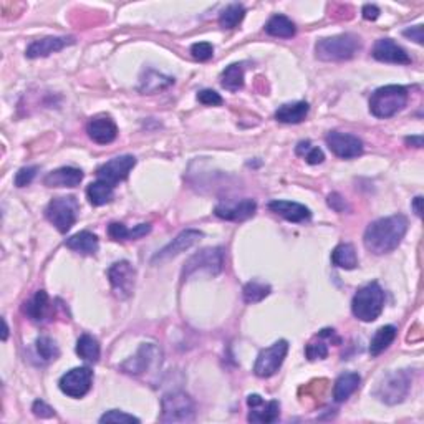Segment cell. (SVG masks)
<instances>
[{"label": "cell", "instance_id": "1", "mask_svg": "<svg viewBox=\"0 0 424 424\" xmlns=\"http://www.w3.org/2000/svg\"><path fill=\"white\" fill-rule=\"evenodd\" d=\"M406 231H408V219L403 214L389 215L371 222L366 227L365 237V247L376 255H383L393 252L401 240L405 239Z\"/></svg>", "mask_w": 424, "mask_h": 424}, {"label": "cell", "instance_id": "2", "mask_svg": "<svg viewBox=\"0 0 424 424\" xmlns=\"http://www.w3.org/2000/svg\"><path fill=\"white\" fill-rule=\"evenodd\" d=\"M408 103V90L401 85L378 88L370 98V111L376 118H391Z\"/></svg>", "mask_w": 424, "mask_h": 424}, {"label": "cell", "instance_id": "3", "mask_svg": "<svg viewBox=\"0 0 424 424\" xmlns=\"http://www.w3.org/2000/svg\"><path fill=\"white\" fill-rule=\"evenodd\" d=\"M384 307V292L376 282L365 285L354 293L352 300L353 315L361 322H375Z\"/></svg>", "mask_w": 424, "mask_h": 424}, {"label": "cell", "instance_id": "4", "mask_svg": "<svg viewBox=\"0 0 424 424\" xmlns=\"http://www.w3.org/2000/svg\"><path fill=\"white\" fill-rule=\"evenodd\" d=\"M360 37L353 35V33H341V35L318 40L315 45V54H317V58L323 62H336V60L352 58L360 50Z\"/></svg>", "mask_w": 424, "mask_h": 424}, {"label": "cell", "instance_id": "5", "mask_svg": "<svg viewBox=\"0 0 424 424\" xmlns=\"http://www.w3.org/2000/svg\"><path fill=\"white\" fill-rule=\"evenodd\" d=\"M161 423H193L196 419V406L193 398L184 391H172L161 400Z\"/></svg>", "mask_w": 424, "mask_h": 424}, {"label": "cell", "instance_id": "6", "mask_svg": "<svg viewBox=\"0 0 424 424\" xmlns=\"http://www.w3.org/2000/svg\"><path fill=\"white\" fill-rule=\"evenodd\" d=\"M411 388V376L408 371H393L384 376L378 386L373 391V395L378 398L382 403L398 405L408 396Z\"/></svg>", "mask_w": 424, "mask_h": 424}, {"label": "cell", "instance_id": "7", "mask_svg": "<svg viewBox=\"0 0 424 424\" xmlns=\"http://www.w3.org/2000/svg\"><path fill=\"white\" fill-rule=\"evenodd\" d=\"M224 266V252L220 247H209L199 250L184 263L183 279H189L197 272H206L209 275H219Z\"/></svg>", "mask_w": 424, "mask_h": 424}, {"label": "cell", "instance_id": "8", "mask_svg": "<svg viewBox=\"0 0 424 424\" xmlns=\"http://www.w3.org/2000/svg\"><path fill=\"white\" fill-rule=\"evenodd\" d=\"M78 214V202L73 196L57 197L49 202L45 209L47 219L58 229L60 232H68L75 226Z\"/></svg>", "mask_w": 424, "mask_h": 424}, {"label": "cell", "instance_id": "9", "mask_svg": "<svg viewBox=\"0 0 424 424\" xmlns=\"http://www.w3.org/2000/svg\"><path fill=\"white\" fill-rule=\"evenodd\" d=\"M287 352L288 343L285 340L275 341L272 347L262 350L254 365L255 376H259V378H270V376H274L280 370V366H282Z\"/></svg>", "mask_w": 424, "mask_h": 424}, {"label": "cell", "instance_id": "10", "mask_svg": "<svg viewBox=\"0 0 424 424\" xmlns=\"http://www.w3.org/2000/svg\"><path fill=\"white\" fill-rule=\"evenodd\" d=\"M108 279H110V284L113 287L116 297L121 298V300L131 297L133 288H135L136 270L128 261L115 262L108 269Z\"/></svg>", "mask_w": 424, "mask_h": 424}, {"label": "cell", "instance_id": "11", "mask_svg": "<svg viewBox=\"0 0 424 424\" xmlns=\"http://www.w3.org/2000/svg\"><path fill=\"white\" fill-rule=\"evenodd\" d=\"M93 382V371L88 366L73 368L60 378L58 386L63 395L70 398H83L90 391Z\"/></svg>", "mask_w": 424, "mask_h": 424}, {"label": "cell", "instance_id": "12", "mask_svg": "<svg viewBox=\"0 0 424 424\" xmlns=\"http://www.w3.org/2000/svg\"><path fill=\"white\" fill-rule=\"evenodd\" d=\"M327 146L335 156L341 159L358 158L363 153V142L358 136L348 133L332 131L327 135Z\"/></svg>", "mask_w": 424, "mask_h": 424}, {"label": "cell", "instance_id": "13", "mask_svg": "<svg viewBox=\"0 0 424 424\" xmlns=\"http://www.w3.org/2000/svg\"><path fill=\"white\" fill-rule=\"evenodd\" d=\"M249 406V423L259 424H270L275 423L280 416V403L272 400L266 401L261 395H249L247 398Z\"/></svg>", "mask_w": 424, "mask_h": 424}, {"label": "cell", "instance_id": "14", "mask_svg": "<svg viewBox=\"0 0 424 424\" xmlns=\"http://www.w3.org/2000/svg\"><path fill=\"white\" fill-rule=\"evenodd\" d=\"M156 361H161V350L154 343H142L135 357L124 361L120 368L128 375H142Z\"/></svg>", "mask_w": 424, "mask_h": 424}, {"label": "cell", "instance_id": "15", "mask_svg": "<svg viewBox=\"0 0 424 424\" xmlns=\"http://www.w3.org/2000/svg\"><path fill=\"white\" fill-rule=\"evenodd\" d=\"M136 166V159L133 156H118L113 158L111 161H108L99 168L97 176L99 181H105V183L115 186L120 181H124L129 176L133 168Z\"/></svg>", "mask_w": 424, "mask_h": 424}, {"label": "cell", "instance_id": "16", "mask_svg": "<svg viewBox=\"0 0 424 424\" xmlns=\"http://www.w3.org/2000/svg\"><path fill=\"white\" fill-rule=\"evenodd\" d=\"M201 239H202L201 231H196V229H186V231L181 232L176 239H172V242H170L166 247L161 249L154 255L153 262L156 263V262L170 261V259L176 257V255L184 252V250L191 249L193 245H196Z\"/></svg>", "mask_w": 424, "mask_h": 424}, {"label": "cell", "instance_id": "17", "mask_svg": "<svg viewBox=\"0 0 424 424\" xmlns=\"http://www.w3.org/2000/svg\"><path fill=\"white\" fill-rule=\"evenodd\" d=\"M373 57L378 62L386 63H398V65H409L411 57L406 54L405 49H401L398 43L391 38H380L373 47Z\"/></svg>", "mask_w": 424, "mask_h": 424}, {"label": "cell", "instance_id": "18", "mask_svg": "<svg viewBox=\"0 0 424 424\" xmlns=\"http://www.w3.org/2000/svg\"><path fill=\"white\" fill-rule=\"evenodd\" d=\"M86 133L98 145H110L118 136V127L108 116H99V118H95L86 124Z\"/></svg>", "mask_w": 424, "mask_h": 424}, {"label": "cell", "instance_id": "19", "mask_svg": "<svg viewBox=\"0 0 424 424\" xmlns=\"http://www.w3.org/2000/svg\"><path fill=\"white\" fill-rule=\"evenodd\" d=\"M75 38L73 37H45L42 40H35L30 43L27 49L28 58H42L49 57V55L55 54V51L63 50L65 47L73 45Z\"/></svg>", "mask_w": 424, "mask_h": 424}, {"label": "cell", "instance_id": "20", "mask_svg": "<svg viewBox=\"0 0 424 424\" xmlns=\"http://www.w3.org/2000/svg\"><path fill=\"white\" fill-rule=\"evenodd\" d=\"M257 211V204L252 199H244V201L237 202V204H219L215 206L214 214L224 220H245L250 219Z\"/></svg>", "mask_w": 424, "mask_h": 424}, {"label": "cell", "instance_id": "21", "mask_svg": "<svg viewBox=\"0 0 424 424\" xmlns=\"http://www.w3.org/2000/svg\"><path fill=\"white\" fill-rule=\"evenodd\" d=\"M269 209L279 214L280 218L287 219L288 222H304V220H309L311 218L309 207L293 201H272Z\"/></svg>", "mask_w": 424, "mask_h": 424}, {"label": "cell", "instance_id": "22", "mask_svg": "<svg viewBox=\"0 0 424 424\" xmlns=\"http://www.w3.org/2000/svg\"><path fill=\"white\" fill-rule=\"evenodd\" d=\"M81 181H83V171L68 166L49 172L43 179V184L49 188H76Z\"/></svg>", "mask_w": 424, "mask_h": 424}, {"label": "cell", "instance_id": "23", "mask_svg": "<svg viewBox=\"0 0 424 424\" xmlns=\"http://www.w3.org/2000/svg\"><path fill=\"white\" fill-rule=\"evenodd\" d=\"M50 310V300L45 290H38L30 300L24 304V313L32 320V322L40 323L47 318Z\"/></svg>", "mask_w": 424, "mask_h": 424}, {"label": "cell", "instance_id": "24", "mask_svg": "<svg viewBox=\"0 0 424 424\" xmlns=\"http://www.w3.org/2000/svg\"><path fill=\"white\" fill-rule=\"evenodd\" d=\"M310 106L307 101H295V103H285L277 110L275 118L277 121L285 124H298L302 123L309 115Z\"/></svg>", "mask_w": 424, "mask_h": 424}, {"label": "cell", "instance_id": "25", "mask_svg": "<svg viewBox=\"0 0 424 424\" xmlns=\"http://www.w3.org/2000/svg\"><path fill=\"white\" fill-rule=\"evenodd\" d=\"M360 383H361V376L358 373H353V371L340 375L339 378H336L335 386H333V398H335L336 403L347 401L348 398L357 391Z\"/></svg>", "mask_w": 424, "mask_h": 424}, {"label": "cell", "instance_id": "26", "mask_svg": "<svg viewBox=\"0 0 424 424\" xmlns=\"http://www.w3.org/2000/svg\"><path fill=\"white\" fill-rule=\"evenodd\" d=\"M65 245L68 249L75 250L78 254H85V255H92L98 252V237L95 236L93 232L90 231H81L72 236L70 239L65 240Z\"/></svg>", "mask_w": 424, "mask_h": 424}, {"label": "cell", "instance_id": "27", "mask_svg": "<svg viewBox=\"0 0 424 424\" xmlns=\"http://www.w3.org/2000/svg\"><path fill=\"white\" fill-rule=\"evenodd\" d=\"M149 232V224H140V226H136L135 229H128L121 222H111L110 226H108V234H110V237L113 240H136Z\"/></svg>", "mask_w": 424, "mask_h": 424}, {"label": "cell", "instance_id": "28", "mask_svg": "<svg viewBox=\"0 0 424 424\" xmlns=\"http://www.w3.org/2000/svg\"><path fill=\"white\" fill-rule=\"evenodd\" d=\"M332 263L345 270L357 269V266H358L357 250H354L352 244L336 245L332 252Z\"/></svg>", "mask_w": 424, "mask_h": 424}, {"label": "cell", "instance_id": "29", "mask_svg": "<svg viewBox=\"0 0 424 424\" xmlns=\"http://www.w3.org/2000/svg\"><path fill=\"white\" fill-rule=\"evenodd\" d=\"M266 32L272 37L279 38H292L295 35L297 28L295 24L285 15H274L272 19L266 24Z\"/></svg>", "mask_w": 424, "mask_h": 424}, {"label": "cell", "instance_id": "30", "mask_svg": "<svg viewBox=\"0 0 424 424\" xmlns=\"http://www.w3.org/2000/svg\"><path fill=\"white\" fill-rule=\"evenodd\" d=\"M174 83V78L163 75L154 70H148L145 73V76L141 78V86L140 90L145 93H156L161 92V90L168 88V86Z\"/></svg>", "mask_w": 424, "mask_h": 424}, {"label": "cell", "instance_id": "31", "mask_svg": "<svg viewBox=\"0 0 424 424\" xmlns=\"http://www.w3.org/2000/svg\"><path fill=\"white\" fill-rule=\"evenodd\" d=\"M113 188L115 186L105 183V181H97V183H92L86 189V196H88V201L92 202L93 206H105L108 202L113 199Z\"/></svg>", "mask_w": 424, "mask_h": 424}, {"label": "cell", "instance_id": "32", "mask_svg": "<svg viewBox=\"0 0 424 424\" xmlns=\"http://www.w3.org/2000/svg\"><path fill=\"white\" fill-rule=\"evenodd\" d=\"M396 339V327L386 325L382 327L378 332L375 333L373 340L370 343V354L371 357H378L380 353H383L389 345L393 343Z\"/></svg>", "mask_w": 424, "mask_h": 424}, {"label": "cell", "instance_id": "33", "mask_svg": "<svg viewBox=\"0 0 424 424\" xmlns=\"http://www.w3.org/2000/svg\"><path fill=\"white\" fill-rule=\"evenodd\" d=\"M220 85L229 92H239L244 86V68L240 63L229 65L220 75Z\"/></svg>", "mask_w": 424, "mask_h": 424}, {"label": "cell", "instance_id": "34", "mask_svg": "<svg viewBox=\"0 0 424 424\" xmlns=\"http://www.w3.org/2000/svg\"><path fill=\"white\" fill-rule=\"evenodd\" d=\"M76 353L78 357L83 358L85 361L97 363L99 360V343L92 335H81L76 341Z\"/></svg>", "mask_w": 424, "mask_h": 424}, {"label": "cell", "instance_id": "35", "mask_svg": "<svg viewBox=\"0 0 424 424\" xmlns=\"http://www.w3.org/2000/svg\"><path fill=\"white\" fill-rule=\"evenodd\" d=\"M245 17V8L240 3H231L224 8L219 15V25L222 28H234L240 24Z\"/></svg>", "mask_w": 424, "mask_h": 424}, {"label": "cell", "instance_id": "36", "mask_svg": "<svg viewBox=\"0 0 424 424\" xmlns=\"http://www.w3.org/2000/svg\"><path fill=\"white\" fill-rule=\"evenodd\" d=\"M244 300L247 302V304H259V302H262L263 298L270 293V287L269 285L257 282V280H254V282H249L244 287Z\"/></svg>", "mask_w": 424, "mask_h": 424}, {"label": "cell", "instance_id": "37", "mask_svg": "<svg viewBox=\"0 0 424 424\" xmlns=\"http://www.w3.org/2000/svg\"><path fill=\"white\" fill-rule=\"evenodd\" d=\"M297 154L298 156H304L305 161L309 163V164H311V166L323 163V159H325V154H323V151L320 149L318 146H311L310 141L298 142Z\"/></svg>", "mask_w": 424, "mask_h": 424}, {"label": "cell", "instance_id": "38", "mask_svg": "<svg viewBox=\"0 0 424 424\" xmlns=\"http://www.w3.org/2000/svg\"><path fill=\"white\" fill-rule=\"evenodd\" d=\"M37 352L43 360L47 361L55 360V358H58L60 354L57 341L51 340L50 336H40V339H37Z\"/></svg>", "mask_w": 424, "mask_h": 424}, {"label": "cell", "instance_id": "39", "mask_svg": "<svg viewBox=\"0 0 424 424\" xmlns=\"http://www.w3.org/2000/svg\"><path fill=\"white\" fill-rule=\"evenodd\" d=\"M305 357L309 358L310 361L315 360H325L328 357V345L323 341V336L317 335V340L310 341L309 345L305 347Z\"/></svg>", "mask_w": 424, "mask_h": 424}, {"label": "cell", "instance_id": "40", "mask_svg": "<svg viewBox=\"0 0 424 424\" xmlns=\"http://www.w3.org/2000/svg\"><path fill=\"white\" fill-rule=\"evenodd\" d=\"M99 423H140V419L124 411L111 409L99 418Z\"/></svg>", "mask_w": 424, "mask_h": 424}, {"label": "cell", "instance_id": "41", "mask_svg": "<svg viewBox=\"0 0 424 424\" xmlns=\"http://www.w3.org/2000/svg\"><path fill=\"white\" fill-rule=\"evenodd\" d=\"M191 54L199 62H206V60L212 58V55H214V47L209 42H197L191 47Z\"/></svg>", "mask_w": 424, "mask_h": 424}, {"label": "cell", "instance_id": "42", "mask_svg": "<svg viewBox=\"0 0 424 424\" xmlns=\"http://www.w3.org/2000/svg\"><path fill=\"white\" fill-rule=\"evenodd\" d=\"M38 168L37 166H28V168H22V170L15 174V186L17 188H25L33 181V177L37 176Z\"/></svg>", "mask_w": 424, "mask_h": 424}, {"label": "cell", "instance_id": "43", "mask_svg": "<svg viewBox=\"0 0 424 424\" xmlns=\"http://www.w3.org/2000/svg\"><path fill=\"white\" fill-rule=\"evenodd\" d=\"M199 103L206 106H219L222 105V97L214 90H202V92L197 93Z\"/></svg>", "mask_w": 424, "mask_h": 424}, {"label": "cell", "instance_id": "44", "mask_svg": "<svg viewBox=\"0 0 424 424\" xmlns=\"http://www.w3.org/2000/svg\"><path fill=\"white\" fill-rule=\"evenodd\" d=\"M32 411H33V414L38 418H54L55 416V409L42 400H37L35 403H33Z\"/></svg>", "mask_w": 424, "mask_h": 424}, {"label": "cell", "instance_id": "45", "mask_svg": "<svg viewBox=\"0 0 424 424\" xmlns=\"http://www.w3.org/2000/svg\"><path fill=\"white\" fill-rule=\"evenodd\" d=\"M403 35L411 38V40H414L416 43H419V45H421V43H423V25H414V27L406 28L403 32Z\"/></svg>", "mask_w": 424, "mask_h": 424}, {"label": "cell", "instance_id": "46", "mask_svg": "<svg viewBox=\"0 0 424 424\" xmlns=\"http://www.w3.org/2000/svg\"><path fill=\"white\" fill-rule=\"evenodd\" d=\"M328 206L332 207V209H335L336 212H343L345 207H347V204H345V199L340 196V194H330L328 196Z\"/></svg>", "mask_w": 424, "mask_h": 424}, {"label": "cell", "instance_id": "47", "mask_svg": "<svg viewBox=\"0 0 424 424\" xmlns=\"http://www.w3.org/2000/svg\"><path fill=\"white\" fill-rule=\"evenodd\" d=\"M363 17H365L366 20H376L380 17V8L376 6H371V3H366V6L363 7Z\"/></svg>", "mask_w": 424, "mask_h": 424}, {"label": "cell", "instance_id": "48", "mask_svg": "<svg viewBox=\"0 0 424 424\" xmlns=\"http://www.w3.org/2000/svg\"><path fill=\"white\" fill-rule=\"evenodd\" d=\"M406 145H414L416 148H423V136H409L406 138Z\"/></svg>", "mask_w": 424, "mask_h": 424}, {"label": "cell", "instance_id": "49", "mask_svg": "<svg viewBox=\"0 0 424 424\" xmlns=\"http://www.w3.org/2000/svg\"><path fill=\"white\" fill-rule=\"evenodd\" d=\"M421 202H423V197H421V196L414 197V201H413V209H414V212H416L418 218H421V214H423V211H421Z\"/></svg>", "mask_w": 424, "mask_h": 424}, {"label": "cell", "instance_id": "50", "mask_svg": "<svg viewBox=\"0 0 424 424\" xmlns=\"http://www.w3.org/2000/svg\"><path fill=\"white\" fill-rule=\"evenodd\" d=\"M2 323H3V335H2V340L6 341L7 340V336H8V327H7V322H6V318L2 320Z\"/></svg>", "mask_w": 424, "mask_h": 424}]
</instances>
